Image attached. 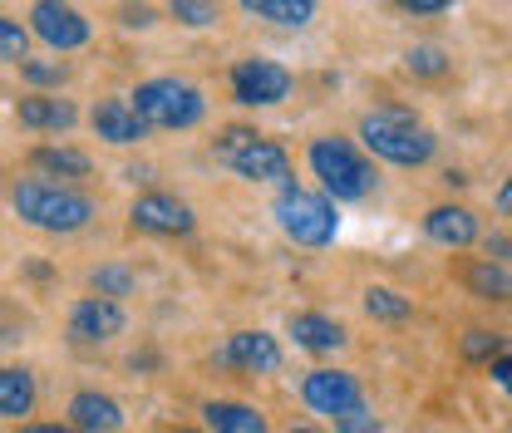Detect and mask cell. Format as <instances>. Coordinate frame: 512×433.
<instances>
[{
	"instance_id": "cell-1",
	"label": "cell",
	"mask_w": 512,
	"mask_h": 433,
	"mask_svg": "<svg viewBox=\"0 0 512 433\" xmlns=\"http://www.w3.org/2000/svg\"><path fill=\"white\" fill-rule=\"evenodd\" d=\"M360 138L365 148L384 158V163H399V168H419L434 158V133L419 124L409 109H375L360 119Z\"/></svg>"
},
{
	"instance_id": "cell-2",
	"label": "cell",
	"mask_w": 512,
	"mask_h": 433,
	"mask_svg": "<svg viewBox=\"0 0 512 433\" xmlns=\"http://www.w3.org/2000/svg\"><path fill=\"white\" fill-rule=\"evenodd\" d=\"M15 212L40 232H79L94 217V197L60 183H20L15 187Z\"/></svg>"
},
{
	"instance_id": "cell-3",
	"label": "cell",
	"mask_w": 512,
	"mask_h": 433,
	"mask_svg": "<svg viewBox=\"0 0 512 433\" xmlns=\"http://www.w3.org/2000/svg\"><path fill=\"white\" fill-rule=\"evenodd\" d=\"M212 153H217L237 178H247V183L291 187V158H286V148L271 143V138H261V133H252V128H227V133L212 143Z\"/></svg>"
},
{
	"instance_id": "cell-4",
	"label": "cell",
	"mask_w": 512,
	"mask_h": 433,
	"mask_svg": "<svg viewBox=\"0 0 512 433\" xmlns=\"http://www.w3.org/2000/svg\"><path fill=\"white\" fill-rule=\"evenodd\" d=\"M133 109L148 119V128H192L202 124L207 114V99L202 89L178 79V74H158V79H143L133 89Z\"/></svg>"
},
{
	"instance_id": "cell-5",
	"label": "cell",
	"mask_w": 512,
	"mask_h": 433,
	"mask_svg": "<svg viewBox=\"0 0 512 433\" xmlns=\"http://www.w3.org/2000/svg\"><path fill=\"white\" fill-rule=\"evenodd\" d=\"M311 173L335 202H360L375 187V168L360 158L350 138H316L311 143Z\"/></svg>"
},
{
	"instance_id": "cell-6",
	"label": "cell",
	"mask_w": 512,
	"mask_h": 433,
	"mask_svg": "<svg viewBox=\"0 0 512 433\" xmlns=\"http://www.w3.org/2000/svg\"><path fill=\"white\" fill-rule=\"evenodd\" d=\"M276 222L291 242L301 247H325L335 237V202L330 197H316V192H301V187H286L276 197Z\"/></svg>"
},
{
	"instance_id": "cell-7",
	"label": "cell",
	"mask_w": 512,
	"mask_h": 433,
	"mask_svg": "<svg viewBox=\"0 0 512 433\" xmlns=\"http://www.w3.org/2000/svg\"><path fill=\"white\" fill-rule=\"evenodd\" d=\"M30 30L50 50H79V45H89V20L69 0H35L30 5Z\"/></svg>"
},
{
	"instance_id": "cell-8",
	"label": "cell",
	"mask_w": 512,
	"mask_h": 433,
	"mask_svg": "<svg viewBox=\"0 0 512 433\" xmlns=\"http://www.w3.org/2000/svg\"><path fill=\"white\" fill-rule=\"evenodd\" d=\"M232 94H237V104H247V109L281 104V99L291 94V69H281L276 60H242L232 69Z\"/></svg>"
},
{
	"instance_id": "cell-9",
	"label": "cell",
	"mask_w": 512,
	"mask_h": 433,
	"mask_svg": "<svg viewBox=\"0 0 512 433\" xmlns=\"http://www.w3.org/2000/svg\"><path fill=\"white\" fill-rule=\"evenodd\" d=\"M217 365L247 370V374H271V370H281V345H276V335H266V330H237V335H227V345L217 350Z\"/></svg>"
},
{
	"instance_id": "cell-10",
	"label": "cell",
	"mask_w": 512,
	"mask_h": 433,
	"mask_svg": "<svg viewBox=\"0 0 512 433\" xmlns=\"http://www.w3.org/2000/svg\"><path fill=\"white\" fill-rule=\"evenodd\" d=\"M133 227L138 232H153V237H188L197 222H192L188 202H178L168 192H143L133 202Z\"/></svg>"
},
{
	"instance_id": "cell-11",
	"label": "cell",
	"mask_w": 512,
	"mask_h": 433,
	"mask_svg": "<svg viewBox=\"0 0 512 433\" xmlns=\"http://www.w3.org/2000/svg\"><path fill=\"white\" fill-rule=\"evenodd\" d=\"M119 330H124V310L109 296H84L79 306L69 310V340L74 345H104Z\"/></svg>"
},
{
	"instance_id": "cell-12",
	"label": "cell",
	"mask_w": 512,
	"mask_h": 433,
	"mask_svg": "<svg viewBox=\"0 0 512 433\" xmlns=\"http://www.w3.org/2000/svg\"><path fill=\"white\" fill-rule=\"evenodd\" d=\"M89 124H94V133H99L104 143H114V148H133V143L148 138V119L133 109V99H99L94 114H89Z\"/></svg>"
},
{
	"instance_id": "cell-13",
	"label": "cell",
	"mask_w": 512,
	"mask_h": 433,
	"mask_svg": "<svg viewBox=\"0 0 512 433\" xmlns=\"http://www.w3.org/2000/svg\"><path fill=\"white\" fill-rule=\"evenodd\" d=\"M301 394H306V404L316 409V414H340V409H350V404H360V379L345 370H311L306 374V384H301Z\"/></svg>"
},
{
	"instance_id": "cell-14",
	"label": "cell",
	"mask_w": 512,
	"mask_h": 433,
	"mask_svg": "<svg viewBox=\"0 0 512 433\" xmlns=\"http://www.w3.org/2000/svg\"><path fill=\"white\" fill-rule=\"evenodd\" d=\"M69 419H74V429H94V433L124 429L119 399H109V394H99V389H79V394L69 399Z\"/></svg>"
},
{
	"instance_id": "cell-15",
	"label": "cell",
	"mask_w": 512,
	"mask_h": 433,
	"mask_svg": "<svg viewBox=\"0 0 512 433\" xmlns=\"http://www.w3.org/2000/svg\"><path fill=\"white\" fill-rule=\"evenodd\" d=\"M15 119L20 128H40V133H64V128H74V104L69 99H50V94H30V99H20L15 104Z\"/></svg>"
},
{
	"instance_id": "cell-16",
	"label": "cell",
	"mask_w": 512,
	"mask_h": 433,
	"mask_svg": "<svg viewBox=\"0 0 512 433\" xmlns=\"http://www.w3.org/2000/svg\"><path fill=\"white\" fill-rule=\"evenodd\" d=\"M424 232L439 242V247H473L478 242V217L468 212V207H434L429 217H424Z\"/></svg>"
},
{
	"instance_id": "cell-17",
	"label": "cell",
	"mask_w": 512,
	"mask_h": 433,
	"mask_svg": "<svg viewBox=\"0 0 512 433\" xmlns=\"http://www.w3.org/2000/svg\"><path fill=\"white\" fill-rule=\"evenodd\" d=\"M237 5L247 15H256V20L281 25V30H301V25L316 20V0H237Z\"/></svg>"
},
{
	"instance_id": "cell-18",
	"label": "cell",
	"mask_w": 512,
	"mask_h": 433,
	"mask_svg": "<svg viewBox=\"0 0 512 433\" xmlns=\"http://www.w3.org/2000/svg\"><path fill=\"white\" fill-rule=\"evenodd\" d=\"M35 409V374L20 365H0V419H20Z\"/></svg>"
},
{
	"instance_id": "cell-19",
	"label": "cell",
	"mask_w": 512,
	"mask_h": 433,
	"mask_svg": "<svg viewBox=\"0 0 512 433\" xmlns=\"http://www.w3.org/2000/svg\"><path fill=\"white\" fill-rule=\"evenodd\" d=\"M291 335L301 350H316V355H330L345 345V330L330 315H291Z\"/></svg>"
},
{
	"instance_id": "cell-20",
	"label": "cell",
	"mask_w": 512,
	"mask_h": 433,
	"mask_svg": "<svg viewBox=\"0 0 512 433\" xmlns=\"http://www.w3.org/2000/svg\"><path fill=\"white\" fill-rule=\"evenodd\" d=\"M207 424L217 433H266V419L256 414L252 404H232V399H212L207 409Z\"/></svg>"
},
{
	"instance_id": "cell-21",
	"label": "cell",
	"mask_w": 512,
	"mask_h": 433,
	"mask_svg": "<svg viewBox=\"0 0 512 433\" xmlns=\"http://www.w3.org/2000/svg\"><path fill=\"white\" fill-rule=\"evenodd\" d=\"M463 281H468V291H473V296H483V301H512V276L498 266V261H493V256L468 261Z\"/></svg>"
},
{
	"instance_id": "cell-22",
	"label": "cell",
	"mask_w": 512,
	"mask_h": 433,
	"mask_svg": "<svg viewBox=\"0 0 512 433\" xmlns=\"http://www.w3.org/2000/svg\"><path fill=\"white\" fill-rule=\"evenodd\" d=\"M30 163L40 173H55V178H89V168H94L89 153H79V148H35Z\"/></svg>"
},
{
	"instance_id": "cell-23",
	"label": "cell",
	"mask_w": 512,
	"mask_h": 433,
	"mask_svg": "<svg viewBox=\"0 0 512 433\" xmlns=\"http://www.w3.org/2000/svg\"><path fill=\"white\" fill-rule=\"evenodd\" d=\"M365 310H370L375 320H404L414 306H409L399 291H389V286H370V291H365Z\"/></svg>"
},
{
	"instance_id": "cell-24",
	"label": "cell",
	"mask_w": 512,
	"mask_h": 433,
	"mask_svg": "<svg viewBox=\"0 0 512 433\" xmlns=\"http://www.w3.org/2000/svg\"><path fill=\"white\" fill-rule=\"evenodd\" d=\"M0 60L10 64L30 60V30L20 20H10V15H0Z\"/></svg>"
},
{
	"instance_id": "cell-25",
	"label": "cell",
	"mask_w": 512,
	"mask_h": 433,
	"mask_svg": "<svg viewBox=\"0 0 512 433\" xmlns=\"http://www.w3.org/2000/svg\"><path fill=\"white\" fill-rule=\"evenodd\" d=\"M20 74H25V84H35V89H60L64 79H69V64L64 60H20Z\"/></svg>"
},
{
	"instance_id": "cell-26",
	"label": "cell",
	"mask_w": 512,
	"mask_h": 433,
	"mask_svg": "<svg viewBox=\"0 0 512 433\" xmlns=\"http://www.w3.org/2000/svg\"><path fill=\"white\" fill-rule=\"evenodd\" d=\"M89 286L99 291V296H109V301H119L133 291V271L128 266H99L94 276H89Z\"/></svg>"
},
{
	"instance_id": "cell-27",
	"label": "cell",
	"mask_w": 512,
	"mask_h": 433,
	"mask_svg": "<svg viewBox=\"0 0 512 433\" xmlns=\"http://www.w3.org/2000/svg\"><path fill=\"white\" fill-rule=\"evenodd\" d=\"M503 355V335H493V330H468L463 335V360H498Z\"/></svg>"
},
{
	"instance_id": "cell-28",
	"label": "cell",
	"mask_w": 512,
	"mask_h": 433,
	"mask_svg": "<svg viewBox=\"0 0 512 433\" xmlns=\"http://www.w3.org/2000/svg\"><path fill=\"white\" fill-rule=\"evenodd\" d=\"M168 10H173V20H178V25H188V30H202V25H212V20H217L212 0H168Z\"/></svg>"
},
{
	"instance_id": "cell-29",
	"label": "cell",
	"mask_w": 512,
	"mask_h": 433,
	"mask_svg": "<svg viewBox=\"0 0 512 433\" xmlns=\"http://www.w3.org/2000/svg\"><path fill=\"white\" fill-rule=\"evenodd\" d=\"M335 433H380V419H375V409L350 404V409L335 414Z\"/></svg>"
},
{
	"instance_id": "cell-30",
	"label": "cell",
	"mask_w": 512,
	"mask_h": 433,
	"mask_svg": "<svg viewBox=\"0 0 512 433\" xmlns=\"http://www.w3.org/2000/svg\"><path fill=\"white\" fill-rule=\"evenodd\" d=\"M409 69L424 74V79H439V74L448 69V55L439 50V45H414V50H409Z\"/></svg>"
},
{
	"instance_id": "cell-31",
	"label": "cell",
	"mask_w": 512,
	"mask_h": 433,
	"mask_svg": "<svg viewBox=\"0 0 512 433\" xmlns=\"http://www.w3.org/2000/svg\"><path fill=\"white\" fill-rule=\"evenodd\" d=\"M119 25L124 30H148L153 25V10L148 5H119Z\"/></svg>"
},
{
	"instance_id": "cell-32",
	"label": "cell",
	"mask_w": 512,
	"mask_h": 433,
	"mask_svg": "<svg viewBox=\"0 0 512 433\" xmlns=\"http://www.w3.org/2000/svg\"><path fill=\"white\" fill-rule=\"evenodd\" d=\"M394 5H399V10H414V15H439L453 0H394Z\"/></svg>"
},
{
	"instance_id": "cell-33",
	"label": "cell",
	"mask_w": 512,
	"mask_h": 433,
	"mask_svg": "<svg viewBox=\"0 0 512 433\" xmlns=\"http://www.w3.org/2000/svg\"><path fill=\"white\" fill-rule=\"evenodd\" d=\"M493 379L512 394V355H498V360H493Z\"/></svg>"
},
{
	"instance_id": "cell-34",
	"label": "cell",
	"mask_w": 512,
	"mask_h": 433,
	"mask_svg": "<svg viewBox=\"0 0 512 433\" xmlns=\"http://www.w3.org/2000/svg\"><path fill=\"white\" fill-rule=\"evenodd\" d=\"M488 256H498V261H512V237H488Z\"/></svg>"
},
{
	"instance_id": "cell-35",
	"label": "cell",
	"mask_w": 512,
	"mask_h": 433,
	"mask_svg": "<svg viewBox=\"0 0 512 433\" xmlns=\"http://www.w3.org/2000/svg\"><path fill=\"white\" fill-rule=\"evenodd\" d=\"M15 433H69V429H60V424H20Z\"/></svg>"
},
{
	"instance_id": "cell-36",
	"label": "cell",
	"mask_w": 512,
	"mask_h": 433,
	"mask_svg": "<svg viewBox=\"0 0 512 433\" xmlns=\"http://www.w3.org/2000/svg\"><path fill=\"white\" fill-rule=\"evenodd\" d=\"M498 207H503V212H508V217H512V178H508V183H503V187H498Z\"/></svg>"
},
{
	"instance_id": "cell-37",
	"label": "cell",
	"mask_w": 512,
	"mask_h": 433,
	"mask_svg": "<svg viewBox=\"0 0 512 433\" xmlns=\"http://www.w3.org/2000/svg\"><path fill=\"white\" fill-rule=\"evenodd\" d=\"M291 433H320V429H291Z\"/></svg>"
},
{
	"instance_id": "cell-38",
	"label": "cell",
	"mask_w": 512,
	"mask_h": 433,
	"mask_svg": "<svg viewBox=\"0 0 512 433\" xmlns=\"http://www.w3.org/2000/svg\"><path fill=\"white\" fill-rule=\"evenodd\" d=\"M173 433H197V429H173Z\"/></svg>"
},
{
	"instance_id": "cell-39",
	"label": "cell",
	"mask_w": 512,
	"mask_h": 433,
	"mask_svg": "<svg viewBox=\"0 0 512 433\" xmlns=\"http://www.w3.org/2000/svg\"><path fill=\"white\" fill-rule=\"evenodd\" d=\"M74 433H94V429H74Z\"/></svg>"
}]
</instances>
